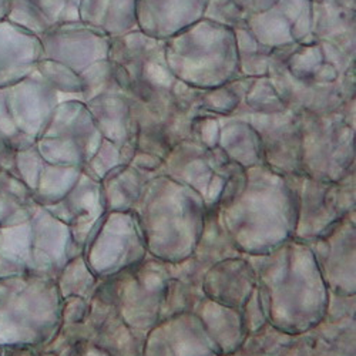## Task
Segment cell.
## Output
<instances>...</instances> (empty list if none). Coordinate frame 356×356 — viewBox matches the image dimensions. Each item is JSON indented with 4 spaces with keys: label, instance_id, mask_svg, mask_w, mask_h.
<instances>
[{
    "label": "cell",
    "instance_id": "cell-12",
    "mask_svg": "<svg viewBox=\"0 0 356 356\" xmlns=\"http://www.w3.org/2000/svg\"><path fill=\"white\" fill-rule=\"evenodd\" d=\"M93 120L107 140L120 141L136 138V122L131 96L124 90L100 95L86 103Z\"/></svg>",
    "mask_w": 356,
    "mask_h": 356
},
{
    "label": "cell",
    "instance_id": "cell-18",
    "mask_svg": "<svg viewBox=\"0 0 356 356\" xmlns=\"http://www.w3.org/2000/svg\"><path fill=\"white\" fill-rule=\"evenodd\" d=\"M36 72L58 93V102L81 100L83 83L80 76L63 63L49 58H39Z\"/></svg>",
    "mask_w": 356,
    "mask_h": 356
},
{
    "label": "cell",
    "instance_id": "cell-14",
    "mask_svg": "<svg viewBox=\"0 0 356 356\" xmlns=\"http://www.w3.org/2000/svg\"><path fill=\"white\" fill-rule=\"evenodd\" d=\"M67 3L69 0H9L6 20L40 38L63 20Z\"/></svg>",
    "mask_w": 356,
    "mask_h": 356
},
{
    "label": "cell",
    "instance_id": "cell-8",
    "mask_svg": "<svg viewBox=\"0 0 356 356\" xmlns=\"http://www.w3.org/2000/svg\"><path fill=\"white\" fill-rule=\"evenodd\" d=\"M15 168L35 202L42 207L54 205L65 198L79 177V167L50 164L40 157L35 145L16 153Z\"/></svg>",
    "mask_w": 356,
    "mask_h": 356
},
{
    "label": "cell",
    "instance_id": "cell-13",
    "mask_svg": "<svg viewBox=\"0 0 356 356\" xmlns=\"http://www.w3.org/2000/svg\"><path fill=\"white\" fill-rule=\"evenodd\" d=\"M80 22L96 27L108 38L137 31L136 0H80Z\"/></svg>",
    "mask_w": 356,
    "mask_h": 356
},
{
    "label": "cell",
    "instance_id": "cell-5",
    "mask_svg": "<svg viewBox=\"0 0 356 356\" xmlns=\"http://www.w3.org/2000/svg\"><path fill=\"white\" fill-rule=\"evenodd\" d=\"M44 288L36 275L0 277V349H26L40 341Z\"/></svg>",
    "mask_w": 356,
    "mask_h": 356
},
{
    "label": "cell",
    "instance_id": "cell-23",
    "mask_svg": "<svg viewBox=\"0 0 356 356\" xmlns=\"http://www.w3.org/2000/svg\"><path fill=\"white\" fill-rule=\"evenodd\" d=\"M234 2L248 15H254L270 10L280 0H234Z\"/></svg>",
    "mask_w": 356,
    "mask_h": 356
},
{
    "label": "cell",
    "instance_id": "cell-10",
    "mask_svg": "<svg viewBox=\"0 0 356 356\" xmlns=\"http://www.w3.org/2000/svg\"><path fill=\"white\" fill-rule=\"evenodd\" d=\"M40 39L24 29L0 20V87L13 84L36 70Z\"/></svg>",
    "mask_w": 356,
    "mask_h": 356
},
{
    "label": "cell",
    "instance_id": "cell-6",
    "mask_svg": "<svg viewBox=\"0 0 356 356\" xmlns=\"http://www.w3.org/2000/svg\"><path fill=\"white\" fill-rule=\"evenodd\" d=\"M40 58L63 63L79 76L92 65L106 60L111 38L83 22L54 24L40 38Z\"/></svg>",
    "mask_w": 356,
    "mask_h": 356
},
{
    "label": "cell",
    "instance_id": "cell-22",
    "mask_svg": "<svg viewBox=\"0 0 356 356\" xmlns=\"http://www.w3.org/2000/svg\"><path fill=\"white\" fill-rule=\"evenodd\" d=\"M16 150L12 147V144L0 134V171H12L16 174L15 168V159H16Z\"/></svg>",
    "mask_w": 356,
    "mask_h": 356
},
{
    "label": "cell",
    "instance_id": "cell-19",
    "mask_svg": "<svg viewBox=\"0 0 356 356\" xmlns=\"http://www.w3.org/2000/svg\"><path fill=\"white\" fill-rule=\"evenodd\" d=\"M243 104L257 114H275L286 110L268 76L255 77L251 80L244 95Z\"/></svg>",
    "mask_w": 356,
    "mask_h": 356
},
{
    "label": "cell",
    "instance_id": "cell-11",
    "mask_svg": "<svg viewBox=\"0 0 356 356\" xmlns=\"http://www.w3.org/2000/svg\"><path fill=\"white\" fill-rule=\"evenodd\" d=\"M355 0H326L312 3V35L355 56Z\"/></svg>",
    "mask_w": 356,
    "mask_h": 356
},
{
    "label": "cell",
    "instance_id": "cell-3",
    "mask_svg": "<svg viewBox=\"0 0 356 356\" xmlns=\"http://www.w3.org/2000/svg\"><path fill=\"white\" fill-rule=\"evenodd\" d=\"M58 102V93L35 70L0 87V134L16 152L35 145Z\"/></svg>",
    "mask_w": 356,
    "mask_h": 356
},
{
    "label": "cell",
    "instance_id": "cell-16",
    "mask_svg": "<svg viewBox=\"0 0 356 356\" xmlns=\"http://www.w3.org/2000/svg\"><path fill=\"white\" fill-rule=\"evenodd\" d=\"M236 50L241 77H262L268 74V67L274 49L261 44L247 27L235 29Z\"/></svg>",
    "mask_w": 356,
    "mask_h": 356
},
{
    "label": "cell",
    "instance_id": "cell-25",
    "mask_svg": "<svg viewBox=\"0 0 356 356\" xmlns=\"http://www.w3.org/2000/svg\"><path fill=\"white\" fill-rule=\"evenodd\" d=\"M308 2H311V3H322V2H326V0H308Z\"/></svg>",
    "mask_w": 356,
    "mask_h": 356
},
{
    "label": "cell",
    "instance_id": "cell-9",
    "mask_svg": "<svg viewBox=\"0 0 356 356\" xmlns=\"http://www.w3.org/2000/svg\"><path fill=\"white\" fill-rule=\"evenodd\" d=\"M207 3L209 0H136L137 27L165 42L204 19Z\"/></svg>",
    "mask_w": 356,
    "mask_h": 356
},
{
    "label": "cell",
    "instance_id": "cell-15",
    "mask_svg": "<svg viewBox=\"0 0 356 356\" xmlns=\"http://www.w3.org/2000/svg\"><path fill=\"white\" fill-rule=\"evenodd\" d=\"M35 200L24 183L12 171H0V228L31 217Z\"/></svg>",
    "mask_w": 356,
    "mask_h": 356
},
{
    "label": "cell",
    "instance_id": "cell-4",
    "mask_svg": "<svg viewBox=\"0 0 356 356\" xmlns=\"http://www.w3.org/2000/svg\"><path fill=\"white\" fill-rule=\"evenodd\" d=\"M102 134L81 100L58 103L35 143L40 157L56 165L79 167L100 144Z\"/></svg>",
    "mask_w": 356,
    "mask_h": 356
},
{
    "label": "cell",
    "instance_id": "cell-24",
    "mask_svg": "<svg viewBox=\"0 0 356 356\" xmlns=\"http://www.w3.org/2000/svg\"><path fill=\"white\" fill-rule=\"evenodd\" d=\"M9 10V0H0V20H6Z\"/></svg>",
    "mask_w": 356,
    "mask_h": 356
},
{
    "label": "cell",
    "instance_id": "cell-20",
    "mask_svg": "<svg viewBox=\"0 0 356 356\" xmlns=\"http://www.w3.org/2000/svg\"><path fill=\"white\" fill-rule=\"evenodd\" d=\"M81 83H83V103L90 102L92 99L115 92V90H123V88L118 86L115 80V73H114V66L113 63L106 58V60L97 62L92 65L88 69H86L80 74ZM126 92V90H124Z\"/></svg>",
    "mask_w": 356,
    "mask_h": 356
},
{
    "label": "cell",
    "instance_id": "cell-2",
    "mask_svg": "<svg viewBox=\"0 0 356 356\" xmlns=\"http://www.w3.org/2000/svg\"><path fill=\"white\" fill-rule=\"evenodd\" d=\"M164 54L174 77L200 90H211L241 77L235 32L209 19L165 40Z\"/></svg>",
    "mask_w": 356,
    "mask_h": 356
},
{
    "label": "cell",
    "instance_id": "cell-17",
    "mask_svg": "<svg viewBox=\"0 0 356 356\" xmlns=\"http://www.w3.org/2000/svg\"><path fill=\"white\" fill-rule=\"evenodd\" d=\"M252 79L240 77L224 86L202 90L200 99V110L213 114L218 118L231 117L244 100V95Z\"/></svg>",
    "mask_w": 356,
    "mask_h": 356
},
{
    "label": "cell",
    "instance_id": "cell-7",
    "mask_svg": "<svg viewBox=\"0 0 356 356\" xmlns=\"http://www.w3.org/2000/svg\"><path fill=\"white\" fill-rule=\"evenodd\" d=\"M247 29L271 49L318 42L312 35V3L308 0H280L270 10L248 15Z\"/></svg>",
    "mask_w": 356,
    "mask_h": 356
},
{
    "label": "cell",
    "instance_id": "cell-1",
    "mask_svg": "<svg viewBox=\"0 0 356 356\" xmlns=\"http://www.w3.org/2000/svg\"><path fill=\"white\" fill-rule=\"evenodd\" d=\"M266 76L286 108L295 113L339 111L355 99V74L342 76L319 42L274 49Z\"/></svg>",
    "mask_w": 356,
    "mask_h": 356
},
{
    "label": "cell",
    "instance_id": "cell-21",
    "mask_svg": "<svg viewBox=\"0 0 356 356\" xmlns=\"http://www.w3.org/2000/svg\"><path fill=\"white\" fill-rule=\"evenodd\" d=\"M247 16L248 13L244 12L234 0H209L204 13V19L229 27L232 31L247 27Z\"/></svg>",
    "mask_w": 356,
    "mask_h": 356
}]
</instances>
